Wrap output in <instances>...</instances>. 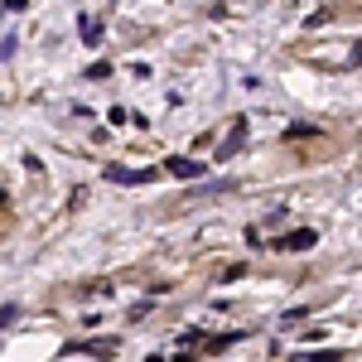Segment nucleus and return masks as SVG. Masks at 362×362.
Wrapping results in <instances>:
<instances>
[{"label": "nucleus", "mask_w": 362, "mask_h": 362, "mask_svg": "<svg viewBox=\"0 0 362 362\" xmlns=\"http://www.w3.org/2000/svg\"><path fill=\"white\" fill-rule=\"evenodd\" d=\"M314 242H319V232H314V227H300V232L280 237V242H276V251H309Z\"/></svg>", "instance_id": "obj_1"}, {"label": "nucleus", "mask_w": 362, "mask_h": 362, "mask_svg": "<svg viewBox=\"0 0 362 362\" xmlns=\"http://www.w3.org/2000/svg\"><path fill=\"white\" fill-rule=\"evenodd\" d=\"M165 169L174 174V179H198V174H203V165H198V160H179V155H174Z\"/></svg>", "instance_id": "obj_2"}, {"label": "nucleus", "mask_w": 362, "mask_h": 362, "mask_svg": "<svg viewBox=\"0 0 362 362\" xmlns=\"http://www.w3.org/2000/svg\"><path fill=\"white\" fill-rule=\"evenodd\" d=\"M242 140H247V121H237V126H232V140H227V145H223V150H218V155H223V160H227V155H232V150H237Z\"/></svg>", "instance_id": "obj_3"}, {"label": "nucleus", "mask_w": 362, "mask_h": 362, "mask_svg": "<svg viewBox=\"0 0 362 362\" xmlns=\"http://www.w3.org/2000/svg\"><path fill=\"white\" fill-rule=\"evenodd\" d=\"M15 5H25V0H5V10H15Z\"/></svg>", "instance_id": "obj_4"}]
</instances>
